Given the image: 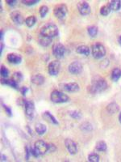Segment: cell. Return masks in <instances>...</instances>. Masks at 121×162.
I'll use <instances>...</instances> for the list:
<instances>
[{"mask_svg": "<svg viewBox=\"0 0 121 162\" xmlns=\"http://www.w3.org/2000/svg\"><path fill=\"white\" fill-rule=\"evenodd\" d=\"M107 87V83L103 78L100 76H95V79L92 80L91 84L89 87L90 92L91 93H98L103 92Z\"/></svg>", "mask_w": 121, "mask_h": 162, "instance_id": "1", "label": "cell"}, {"mask_svg": "<svg viewBox=\"0 0 121 162\" xmlns=\"http://www.w3.org/2000/svg\"><path fill=\"white\" fill-rule=\"evenodd\" d=\"M41 34L43 36H45L49 38H53L55 37L58 36L59 34V30L56 24L53 23H48L44 24L41 28Z\"/></svg>", "mask_w": 121, "mask_h": 162, "instance_id": "2", "label": "cell"}, {"mask_svg": "<svg viewBox=\"0 0 121 162\" xmlns=\"http://www.w3.org/2000/svg\"><path fill=\"white\" fill-rule=\"evenodd\" d=\"M50 99L53 103L61 104V103H66L70 100V97L59 90L53 91L50 95Z\"/></svg>", "mask_w": 121, "mask_h": 162, "instance_id": "3", "label": "cell"}, {"mask_svg": "<svg viewBox=\"0 0 121 162\" xmlns=\"http://www.w3.org/2000/svg\"><path fill=\"white\" fill-rule=\"evenodd\" d=\"M91 52H92L93 57L96 59H100L106 55L105 47L103 45L98 42L93 44L91 47Z\"/></svg>", "mask_w": 121, "mask_h": 162, "instance_id": "4", "label": "cell"}, {"mask_svg": "<svg viewBox=\"0 0 121 162\" xmlns=\"http://www.w3.org/2000/svg\"><path fill=\"white\" fill-rule=\"evenodd\" d=\"M23 108L25 110V113L27 118L30 120H32L35 116V106L34 103L32 100H25Z\"/></svg>", "mask_w": 121, "mask_h": 162, "instance_id": "5", "label": "cell"}, {"mask_svg": "<svg viewBox=\"0 0 121 162\" xmlns=\"http://www.w3.org/2000/svg\"><path fill=\"white\" fill-rule=\"evenodd\" d=\"M65 54V47L62 43H55L53 46V54L57 59H62Z\"/></svg>", "mask_w": 121, "mask_h": 162, "instance_id": "6", "label": "cell"}, {"mask_svg": "<svg viewBox=\"0 0 121 162\" xmlns=\"http://www.w3.org/2000/svg\"><path fill=\"white\" fill-rule=\"evenodd\" d=\"M67 8L65 4H58L53 9V13L55 16L58 19H63L67 14Z\"/></svg>", "mask_w": 121, "mask_h": 162, "instance_id": "7", "label": "cell"}, {"mask_svg": "<svg viewBox=\"0 0 121 162\" xmlns=\"http://www.w3.org/2000/svg\"><path fill=\"white\" fill-rule=\"evenodd\" d=\"M34 148L39 155H44L48 152V144L43 140H37L34 144Z\"/></svg>", "mask_w": 121, "mask_h": 162, "instance_id": "8", "label": "cell"}, {"mask_svg": "<svg viewBox=\"0 0 121 162\" xmlns=\"http://www.w3.org/2000/svg\"><path fill=\"white\" fill-rule=\"evenodd\" d=\"M61 89L68 92V93H76L80 89L79 85L77 83H68V84H60Z\"/></svg>", "mask_w": 121, "mask_h": 162, "instance_id": "9", "label": "cell"}, {"mask_svg": "<svg viewBox=\"0 0 121 162\" xmlns=\"http://www.w3.org/2000/svg\"><path fill=\"white\" fill-rule=\"evenodd\" d=\"M61 69V63L59 61L54 60L49 63V68H48V71H49V75L55 76V75H58V73Z\"/></svg>", "mask_w": 121, "mask_h": 162, "instance_id": "10", "label": "cell"}, {"mask_svg": "<svg viewBox=\"0 0 121 162\" xmlns=\"http://www.w3.org/2000/svg\"><path fill=\"white\" fill-rule=\"evenodd\" d=\"M77 9L82 16H87L90 13V7L86 1H80L77 3Z\"/></svg>", "mask_w": 121, "mask_h": 162, "instance_id": "11", "label": "cell"}, {"mask_svg": "<svg viewBox=\"0 0 121 162\" xmlns=\"http://www.w3.org/2000/svg\"><path fill=\"white\" fill-rule=\"evenodd\" d=\"M83 67L82 63L77 61H74L72 63H70L69 66V71L73 75H77L83 71Z\"/></svg>", "mask_w": 121, "mask_h": 162, "instance_id": "12", "label": "cell"}, {"mask_svg": "<svg viewBox=\"0 0 121 162\" xmlns=\"http://www.w3.org/2000/svg\"><path fill=\"white\" fill-rule=\"evenodd\" d=\"M65 145L68 152L71 155H75L77 152V145L72 139H66L65 140Z\"/></svg>", "mask_w": 121, "mask_h": 162, "instance_id": "13", "label": "cell"}, {"mask_svg": "<svg viewBox=\"0 0 121 162\" xmlns=\"http://www.w3.org/2000/svg\"><path fill=\"white\" fill-rule=\"evenodd\" d=\"M11 18L17 24H22L25 21L23 15L20 11H15L11 13Z\"/></svg>", "mask_w": 121, "mask_h": 162, "instance_id": "14", "label": "cell"}, {"mask_svg": "<svg viewBox=\"0 0 121 162\" xmlns=\"http://www.w3.org/2000/svg\"><path fill=\"white\" fill-rule=\"evenodd\" d=\"M7 59L9 62L12 64H20L22 62V57L21 55L16 53H11V54H8Z\"/></svg>", "mask_w": 121, "mask_h": 162, "instance_id": "15", "label": "cell"}, {"mask_svg": "<svg viewBox=\"0 0 121 162\" xmlns=\"http://www.w3.org/2000/svg\"><path fill=\"white\" fill-rule=\"evenodd\" d=\"M42 116H43V118H44L45 120H47V121L49 122H51V123L54 124V125H58V124H59L57 119H56L54 116L50 112H49V111H46V112L43 113V115Z\"/></svg>", "mask_w": 121, "mask_h": 162, "instance_id": "16", "label": "cell"}, {"mask_svg": "<svg viewBox=\"0 0 121 162\" xmlns=\"http://www.w3.org/2000/svg\"><path fill=\"white\" fill-rule=\"evenodd\" d=\"M38 41L39 43L41 46L44 47H47L49 46V45L51 44L52 42V38H49V37H47L45 36H43L41 34H40L38 38Z\"/></svg>", "mask_w": 121, "mask_h": 162, "instance_id": "17", "label": "cell"}, {"mask_svg": "<svg viewBox=\"0 0 121 162\" xmlns=\"http://www.w3.org/2000/svg\"><path fill=\"white\" fill-rule=\"evenodd\" d=\"M44 80H45V79H44V77L41 75V74H36V75H34L31 79L32 82L36 85L43 84L44 83Z\"/></svg>", "mask_w": 121, "mask_h": 162, "instance_id": "18", "label": "cell"}, {"mask_svg": "<svg viewBox=\"0 0 121 162\" xmlns=\"http://www.w3.org/2000/svg\"><path fill=\"white\" fill-rule=\"evenodd\" d=\"M1 83H2V84L8 85V86L13 87V88H15V89H19V84L18 83H16L15 80H13L12 79H11V80L2 79V80H1Z\"/></svg>", "mask_w": 121, "mask_h": 162, "instance_id": "19", "label": "cell"}, {"mask_svg": "<svg viewBox=\"0 0 121 162\" xmlns=\"http://www.w3.org/2000/svg\"><path fill=\"white\" fill-rule=\"evenodd\" d=\"M76 52L77 54H83V55H85V56H88L90 54V48L86 46H79L78 47H77L76 49Z\"/></svg>", "mask_w": 121, "mask_h": 162, "instance_id": "20", "label": "cell"}, {"mask_svg": "<svg viewBox=\"0 0 121 162\" xmlns=\"http://www.w3.org/2000/svg\"><path fill=\"white\" fill-rule=\"evenodd\" d=\"M108 6L111 11H119L121 8V1L119 0H112L108 2Z\"/></svg>", "mask_w": 121, "mask_h": 162, "instance_id": "21", "label": "cell"}, {"mask_svg": "<svg viewBox=\"0 0 121 162\" xmlns=\"http://www.w3.org/2000/svg\"><path fill=\"white\" fill-rule=\"evenodd\" d=\"M120 77H121V69H119L118 67H116V68L112 70L111 78L114 82H117L119 80V79Z\"/></svg>", "mask_w": 121, "mask_h": 162, "instance_id": "22", "label": "cell"}, {"mask_svg": "<svg viewBox=\"0 0 121 162\" xmlns=\"http://www.w3.org/2000/svg\"><path fill=\"white\" fill-rule=\"evenodd\" d=\"M107 110L109 113L113 114V113H117L119 111V106L116 102L110 103L108 106H107Z\"/></svg>", "mask_w": 121, "mask_h": 162, "instance_id": "23", "label": "cell"}, {"mask_svg": "<svg viewBox=\"0 0 121 162\" xmlns=\"http://www.w3.org/2000/svg\"><path fill=\"white\" fill-rule=\"evenodd\" d=\"M36 132L40 135H42L45 134V132L47 131V127L45 125L42 123H38L36 125Z\"/></svg>", "mask_w": 121, "mask_h": 162, "instance_id": "24", "label": "cell"}, {"mask_svg": "<svg viewBox=\"0 0 121 162\" xmlns=\"http://www.w3.org/2000/svg\"><path fill=\"white\" fill-rule=\"evenodd\" d=\"M88 34L90 35L91 37H95L97 36L98 32V28L96 25H90L87 28Z\"/></svg>", "mask_w": 121, "mask_h": 162, "instance_id": "25", "label": "cell"}, {"mask_svg": "<svg viewBox=\"0 0 121 162\" xmlns=\"http://www.w3.org/2000/svg\"><path fill=\"white\" fill-rule=\"evenodd\" d=\"M107 144L104 141H98L96 144L95 148L98 152H106L107 151Z\"/></svg>", "mask_w": 121, "mask_h": 162, "instance_id": "26", "label": "cell"}, {"mask_svg": "<svg viewBox=\"0 0 121 162\" xmlns=\"http://www.w3.org/2000/svg\"><path fill=\"white\" fill-rule=\"evenodd\" d=\"M36 22V18L34 16H29L28 18H26L25 20V24L26 25L29 27V28H32V26L35 25V24Z\"/></svg>", "mask_w": 121, "mask_h": 162, "instance_id": "27", "label": "cell"}, {"mask_svg": "<svg viewBox=\"0 0 121 162\" xmlns=\"http://www.w3.org/2000/svg\"><path fill=\"white\" fill-rule=\"evenodd\" d=\"M111 11V8L108 6V4L107 5H104L100 8V14L103 16H107L110 14Z\"/></svg>", "mask_w": 121, "mask_h": 162, "instance_id": "28", "label": "cell"}, {"mask_svg": "<svg viewBox=\"0 0 121 162\" xmlns=\"http://www.w3.org/2000/svg\"><path fill=\"white\" fill-rule=\"evenodd\" d=\"M88 160L90 162H98L99 161V156L95 152H92L88 156Z\"/></svg>", "mask_w": 121, "mask_h": 162, "instance_id": "29", "label": "cell"}, {"mask_svg": "<svg viewBox=\"0 0 121 162\" xmlns=\"http://www.w3.org/2000/svg\"><path fill=\"white\" fill-rule=\"evenodd\" d=\"M12 80H15L16 83H20L21 82L22 80H23V75H22V73L21 72H15L14 74H13L12 76Z\"/></svg>", "mask_w": 121, "mask_h": 162, "instance_id": "30", "label": "cell"}, {"mask_svg": "<svg viewBox=\"0 0 121 162\" xmlns=\"http://www.w3.org/2000/svg\"><path fill=\"white\" fill-rule=\"evenodd\" d=\"M93 129V126L90 123H89V122H84V123H83L82 125H81V130L83 131H92Z\"/></svg>", "mask_w": 121, "mask_h": 162, "instance_id": "31", "label": "cell"}, {"mask_svg": "<svg viewBox=\"0 0 121 162\" xmlns=\"http://www.w3.org/2000/svg\"><path fill=\"white\" fill-rule=\"evenodd\" d=\"M69 114L72 117L73 119H80L82 118V113L77 110L70 111V112H69Z\"/></svg>", "mask_w": 121, "mask_h": 162, "instance_id": "32", "label": "cell"}, {"mask_svg": "<svg viewBox=\"0 0 121 162\" xmlns=\"http://www.w3.org/2000/svg\"><path fill=\"white\" fill-rule=\"evenodd\" d=\"M48 12H49V8L47 6L43 5L40 8V15L41 17H45Z\"/></svg>", "mask_w": 121, "mask_h": 162, "instance_id": "33", "label": "cell"}, {"mask_svg": "<svg viewBox=\"0 0 121 162\" xmlns=\"http://www.w3.org/2000/svg\"><path fill=\"white\" fill-rule=\"evenodd\" d=\"M1 75L3 76V78H7L9 75V71L5 66L2 65L1 66Z\"/></svg>", "mask_w": 121, "mask_h": 162, "instance_id": "34", "label": "cell"}, {"mask_svg": "<svg viewBox=\"0 0 121 162\" xmlns=\"http://www.w3.org/2000/svg\"><path fill=\"white\" fill-rule=\"evenodd\" d=\"M38 2L39 0H33V1H27V0H25V1H22V3L27 6H32L38 3Z\"/></svg>", "mask_w": 121, "mask_h": 162, "instance_id": "35", "label": "cell"}, {"mask_svg": "<svg viewBox=\"0 0 121 162\" xmlns=\"http://www.w3.org/2000/svg\"><path fill=\"white\" fill-rule=\"evenodd\" d=\"M3 109H4V110L6 111V113H7L9 117H11V116H12V111H11V109L9 106L3 105Z\"/></svg>", "mask_w": 121, "mask_h": 162, "instance_id": "36", "label": "cell"}, {"mask_svg": "<svg viewBox=\"0 0 121 162\" xmlns=\"http://www.w3.org/2000/svg\"><path fill=\"white\" fill-rule=\"evenodd\" d=\"M56 147H55L54 144H48V152H53L56 151Z\"/></svg>", "mask_w": 121, "mask_h": 162, "instance_id": "37", "label": "cell"}, {"mask_svg": "<svg viewBox=\"0 0 121 162\" xmlns=\"http://www.w3.org/2000/svg\"><path fill=\"white\" fill-rule=\"evenodd\" d=\"M25 152H26V160H29V157H30V156H31V151H30V148H29V147H25Z\"/></svg>", "mask_w": 121, "mask_h": 162, "instance_id": "38", "label": "cell"}, {"mask_svg": "<svg viewBox=\"0 0 121 162\" xmlns=\"http://www.w3.org/2000/svg\"><path fill=\"white\" fill-rule=\"evenodd\" d=\"M20 92L21 93V94L23 96H25L27 94V93L29 92V87H22L20 88Z\"/></svg>", "mask_w": 121, "mask_h": 162, "instance_id": "39", "label": "cell"}, {"mask_svg": "<svg viewBox=\"0 0 121 162\" xmlns=\"http://www.w3.org/2000/svg\"><path fill=\"white\" fill-rule=\"evenodd\" d=\"M6 3H8V5L14 6L16 5V3H17V1H9V0H8V1H6Z\"/></svg>", "mask_w": 121, "mask_h": 162, "instance_id": "40", "label": "cell"}, {"mask_svg": "<svg viewBox=\"0 0 121 162\" xmlns=\"http://www.w3.org/2000/svg\"><path fill=\"white\" fill-rule=\"evenodd\" d=\"M7 160V157L4 155H1V161H6Z\"/></svg>", "mask_w": 121, "mask_h": 162, "instance_id": "41", "label": "cell"}, {"mask_svg": "<svg viewBox=\"0 0 121 162\" xmlns=\"http://www.w3.org/2000/svg\"><path fill=\"white\" fill-rule=\"evenodd\" d=\"M3 41H1V54H2V52H3Z\"/></svg>", "mask_w": 121, "mask_h": 162, "instance_id": "42", "label": "cell"}, {"mask_svg": "<svg viewBox=\"0 0 121 162\" xmlns=\"http://www.w3.org/2000/svg\"><path fill=\"white\" fill-rule=\"evenodd\" d=\"M118 42H119V44L121 46V35L118 37Z\"/></svg>", "mask_w": 121, "mask_h": 162, "instance_id": "43", "label": "cell"}, {"mask_svg": "<svg viewBox=\"0 0 121 162\" xmlns=\"http://www.w3.org/2000/svg\"><path fill=\"white\" fill-rule=\"evenodd\" d=\"M119 122L121 123V112L119 113Z\"/></svg>", "mask_w": 121, "mask_h": 162, "instance_id": "44", "label": "cell"}, {"mask_svg": "<svg viewBox=\"0 0 121 162\" xmlns=\"http://www.w3.org/2000/svg\"><path fill=\"white\" fill-rule=\"evenodd\" d=\"M27 128H28V130H29V134H32V130H30V128L29 127V126H27Z\"/></svg>", "mask_w": 121, "mask_h": 162, "instance_id": "45", "label": "cell"}]
</instances>
